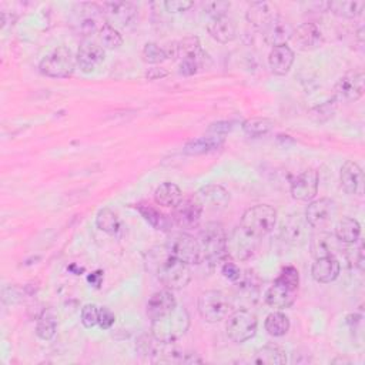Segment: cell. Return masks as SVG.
Here are the masks:
<instances>
[{
    "label": "cell",
    "instance_id": "6da1fadb",
    "mask_svg": "<svg viewBox=\"0 0 365 365\" xmlns=\"http://www.w3.org/2000/svg\"><path fill=\"white\" fill-rule=\"evenodd\" d=\"M148 267L154 271L158 281L168 289H181L191 279L188 264L168 252L167 247L148 254Z\"/></svg>",
    "mask_w": 365,
    "mask_h": 365
},
{
    "label": "cell",
    "instance_id": "7a4b0ae2",
    "mask_svg": "<svg viewBox=\"0 0 365 365\" xmlns=\"http://www.w3.org/2000/svg\"><path fill=\"white\" fill-rule=\"evenodd\" d=\"M190 328V315L184 307L177 305L173 311L151 319V334L161 344H173Z\"/></svg>",
    "mask_w": 365,
    "mask_h": 365
},
{
    "label": "cell",
    "instance_id": "3957f363",
    "mask_svg": "<svg viewBox=\"0 0 365 365\" xmlns=\"http://www.w3.org/2000/svg\"><path fill=\"white\" fill-rule=\"evenodd\" d=\"M277 222V210L272 205L268 204H257L254 207H250L241 218L240 230L252 237V238H261L271 232Z\"/></svg>",
    "mask_w": 365,
    "mask_h": 365
},
{
    "label": "cell",
    "instance_id": "277c9868",
    "mask_svg": "<svg viewBox=\"0 0 365 365\" xmlns=\"http://www.w3.org/2000/svg\"><path fill=\"white\" fill-rule=\"evenodd\" d=\"M200 244L204 259L211 264H221L228 257V237L225 228L220 222H207L200 231Z\"/></svg>",
    "mask_w": 365,
    "mask_h": 365
},
{
    "label": "cell",
    "instance_id": "5b68a950",
    "mask_svg": "<svg viewBox=\"0 0 365 365\" xmlns=\"http://www.w3.org/2000/svg\"><path fill=\"white\" fill-rule=\"evenodd\" d=\"M76 64V57L71 50L66 46H58L41 58L38 70L41 74L51 78H67L73 74Z\"/></svg>",
    "mask_w": 365,
    "mask_h": 365
},
{
    "label": "cell",
    "instance_id": "8992f818",
    "mask_svg": "<svg viewBox=\"0 0 365 365\" xmlns=\"http://www.w3.org/2000/svg\"><path fill=\"white\" fill-rule=\"evenodd\" d=\"M71 11V24L84 37H90L96 31L98 33L104 24L101 23V19H104L103 9L96 3H77Z\"/></svg>",
    "mask_w": 365,
    "mask_h": 365
},
{
    "label": "cell",
    "instance_id": "52a82bcc",
    "mask_svg": "<svg viewBox=\"0 0 365 365\" xmlns=\"http://www.w3.org/2000/svg\"><path fill=\"white\" fill-rule=\"evenodd\" d=\"M230 311L231 301L222 291L210 289L198 297V312L201 318L210 324L225 319Z\"/></svg>",
    "mask_w": 365,
    "mask_h": 365
},
{
    "label": "cell",
    "instance_id": "ba28073f",
    "mask_svg": "<svg viewBox=\"0 0 365 365\" xmlns=\"http://www.w3.org/2000/svg\"><path fill=\"white\" fill-rule=\"evenodd\" d=\"M167 250L175 258L181 259L188 265H197L204 259V252L200 241L187 232L174 234L168 240Z\"/></svg>",
    "mask_w": 365,
    "mask_h": 365
},
{
    "label": "cell",
    "instance_id": "9c48e42d",
    "mask_svg": "<svg viewBox=\"0 0 365 365\" xmlns=\"http://www.w3.org/2000/svg\"><path fill=\"white\" fill-rule=\"evenodd\" d=\"M257 328L258 319L255 314H252L248 309L234 311L225 322V331L228 338L237 344H242L251 339L255 335Z\"/></svg>",
    "mask_w": 365,
    "mask_h": 365
},
{
    "label": "cell",
    "instance_id": "30bf717a",
    "mask_svg": "<svg viewBox=\"0 0 365 365\" xmlns=\"http://www.w3.org/2000/svg\"><path fill=\"white\" fill-rule=\"evenodd\" d=\"M202 205L198 201V198L195 195L188 197V198H182L173 211L171 220L173 222L182 228V230H192L197 228L200 221H201V215H202Z\"/></svg>",
    "mask_w": 365,
    "mask_h": 365
},
{
    "label": "cell",
    "instance_id": "8fae6325",
    "mask_svg": "<svg viewBox=\"0 0 365 365\" xmlns=\"http://www.w3.org/2000/svg\"><path fill=\"white\" fill-rule=\"evenodd\" d=\"M336 215V204L331 198H319L308 204L305 210V221L315 230H325Z\"/></svg>",
    "mask_w": 365,
    "mask_h": 365
},
{
    "label": "cell",
    "instance_id": "7c38bea8",
    "mask_svg": "<svg viewBox=\"0 0 365 365\" xmlns=\"http://www.w3.org/2000/svg\"><path fill=\"white\" fill-rule=\"evenodd\" d=\"M364 84H365V74L362 70L346 73L336 81L334 87L335 100L342 103L356 101L364 94Z\"/></svg>",
    "mask_w": 365,
    "mask_h": 365
},
{
    "label": "cell",
    "instance_id": "4fadbf2b",
    "mask_svg": "<svg viewBox=\"0 0 365 365\" xmlns=\"http://www.w3.org/2000/svg\"><path fill=\"white\" fill-rule=\"evenodd\" d=\"M294 26L291 24L289 20H287L285 17L279 16V14H274L262 27V38L264 41L271 46V47H277V46H284L287 44L292 36H294Z\"/></svg>",
    "mask_w": 365,
    "mask_h": 365
},
{
    "label": "cell",
    "instance_id": "5bb4252c",
    "mask_svg": "<svg viewBox=\"0 0 365 365\" xmlns=\"http://www.w3.org/2000/svg\"><path fill=\"white\" fill-rule=\"evenodd\" d=\"M104 58H106L104 47L90 38L83 40L76 54V63L83 73L94 71L104 61Z\"/></svg>",
    "mask_w": 365,
    "mask_h": 365
},
{
    "label": "cell",
    "instance_id": "9a60e30c",
    "mask_svg": "<svg viewBox=\"0 0 365 365\" xmlns=\"http://www.w3.org/2000/svg\"><path fill=\"white\" fill-rule=\"evenodd\" d=\"M289 191L292 198L298 201H311L318 191V173L308 168L291 180Z\"/></svg>",
    "mask_w": 365,
    "mask_h": 365
},
{
    "label": "cell",
    "instance_id": "2e32d148",
    "mask_svg": "<svg viewBox=\"0 0 365 365\" xmlns=\"http://www.w3.org/2000/svg\"><path fill=\"white\" fill-rule=\"evenodd\" d=\"M106 23L113 27H125L135 16L137 9L130 1H106L101 6Z\"/></svg>",
    "mask_w": 365,
    "mask_h": 365
},
{
    "label": "cell",
    "instance_id": "e0dca14e",
    "mask_svg": "<svg viewBox=\"0 0 365 365\" xmlns=\"http://www.w3.org/2000/svg\"><path fill=\"white\" fill-rule=\"evenodd\" d=\"M297 291H298V288H294V287L282 282L281 279L275 278L272 285L267 289L264 298L269 307L282 309V308H288L294 304V301L297 298Z\"/></svg>",
    "mask_w": 365,
    "mask_h": 365
},
{
    "label": "cell",
    "instance_id": "ac0fdd59",
    "mask_svg": "<svg viewBox=\"0 0 365 365\" xmlns=\"http://www.w3.org/2000/svg\"><path fill=\"white\" fill-rule=\"evenodd\" d=\"M207 210H222L230 202V192L218 184H207L194 194Z\"/></svg>",
    "mask_w": 365,
    "mask_h": 365
},
{
    "label": "cell",
    "instance_id": "d6986e66",
    "mask_svg": "<svg viewBox=\"0 0 365 365\" xmlns=\"http://www.w3.org/2000/svg\"><path fill=\"white\" fill-rule=\"evenodd\" d=\"M292 38H294L297 47L302 51L315 50L324 41L322 31L315 23H302V24H299L294 30Z\"/></svg>",
    "mask_w": 365,
    "mask_h": 365
},
{
    "label": "cell",
    "instance_id": "ffe728a7",
    "mask_svg": "<svg viewBox=\"0 0 365 365\" xmlns=\"http://www.w3.org/2000/svg\"><path fill=\"white\" fill-rule=\"evenodd\" d=\"M341 241L338 238L327 231H319L311 237L309 241V250L311 255L317 258H325V257H336L339 252Z\"/></svg>",
    "mask_w": 365,
    "mask_h": 365
},
{
    "label": "cell",
    "instance_id": "44dd1931",
    "mask_svg": "<svg viewBox=\"0 0 365 365\" xmlns=\"http://www.w3.org/2000/svg\"><path fill=\"white\" fill-rule=\"evenodd\" d=\"M339 181L341 187L346 194H362L364 187V174L362 168L358 165V163L348 160L342 164L341 173H339Z\"/></svg>",
    "mask_w": 365,
    "mask_h": 365
},
{
    "label": "cell",
    "instance_id": "7402d4cb",
    "mask_svg": "<svg viewBox=\"0 0 365 365\" xmlns=\"http://www.w3.org/2000/svg\"><path fill=\"white\" fill-rule=\"evenodd\" d=\"M177 307V299L171 289H161L154 292L147 302V315L150 319H155L168 314Z\"/></svg>",
    "mask_w": 365,
    "mask_h": 365
},
{
    "label": "cell",
    "instance_id": "603a6c76",
    "mask_svg": "<svg viewBox=\"0 0 365 365\" xmlns=\"http://www.w3.org/2000/svg\"><path fill=\"white\" fill-rule=\"evenodd\" d=\"M207 31L214 40L220 43H230L237 36V26L231 17L220 16L207 21Z\"/></svg>",
    "mask_w": 365,
    "mask_h": 365
},
{
    "label": "cell",
    "instance_id": "cb8c5ba5",
    "mask_svg": "<svg viewBox=\"0 0 365 365\" xmlns=\"http://www.w3.org/2000/svg\"><path fill=\"white\" fill-rule=\"evenodd\" d=\"M341 272V264L336 257L317 258L311 267V275L317 282L328 284L338 278Z\"/></svg>",
    "mask_w": 365,
    "mask_h": 365
},
{
    "label": "cell",
    "instance_id": "d4e9b609",
    "mask_svg": "<svg viewBox=\"0 0 365 365\" xmlns=\"http://www.w3.org/2000/svg\"><path fill=\"white\" fill-rule=\"evenodd\" d=\"M295 54L292 48L287 44L272 47L268 54V64L274 74L277 76H285L294 63Z\"/></svg>",
    "mask_w": 365,
    "mask_h": 365
},
{
    "label": "cell",
    "instance_id": "484cf974",
    "mask_svg": "<svg viewBox=\"0 0 365 365\" xmlns=\"http://www.w3.org/2000/svg\"><path fill=\"white\" fill-rule=\"evenodd\" d=\"M224 145V137L218 134L211 135H202L190 140L182 147V153L187 155H200V154H208L212 153Z\"/></svg>",
    "mask_w": 365,
    "mask_h": 365
},
{
    "label": "cell",
    "instance_id": "4316f807",
    "mask_svg": "<svg viewBox=\"0 0 365 365\" xmlns=\"http://www.w3.org/2000/svg\"><path fill=\"white\" fill-rule=\"evenodd\" d=\"M307 228H308V222L305 221V218H301L298 214L291 215L287 221H284L281 228V235L285 242L298 245L305 241Z\"/></svg>",
    "mask_w": 365,
    "mask_h": 365
},
{
    "label": "cell",
    "instance_id": "83f0119b",
    "mask_svg": "<svg viewBox=\"0 0 365 365\" xmlns=\"http://www.w3.org/2000/svg\"><path fill=\"white\" fill-rule=\"evenodd\" d=\"M334 235L342 244H355L361 235V225L352 217H344L335 224Z\"/></svg>",
    "mask_w": 365,
    "mask_h": 365
},
{
    "label": "cell",
    "instance_id": "f1b7e54d",
    "mask_svg": "<svg viewBox=\"0 0 365 365\" xmlns=\"http://www.w3.org/2000/svg\"><path fill=\"white\" fill-rule=\"evenodd\" d=\"M154 200L158 205L174 208L182 200V192L177 184L167 181L155 188Z\"/></svg>",
    "mask_w": 365,
    "mask_h": 365
},
{
    "label": "cell",
    "instance_id": "f546056e",
    "mask_svg": "<svg viewBox=\"0 0 365 365\" xmlns=\"http://www.w3.org/2000/svg\"><path fill=\"white\" fill-rule=\"evenodd\" d=\"M327 6H328V10L338 17L355 19L359 14H362L365 1L364 0H335V1H329Z\"/></svg>",
    "mask_w": 365,
    "mask_h": 365
},
{
    "label": "cell",
    "instance_id": "4dcf8cb0",
    "mask_svg": "<svg viewBox=\"0 0 365 365\" xmlns=\"http://www.w3.org/2000/svg\"><path fill=\"white\" fill-rule=\"evenodd\" d=\"M252 362L259 365H282L287 362V355L277 345H265L254 354Z\"/></svg>",
    "mask_w": 365,
    "mask_h": 365
},
{
    "label": "cell",
    "instance_id": "1f68e13d",
    "mask_svg": "<svg viewBox=\"0 0 365 365\" xmlns=\"http://www.w3.org/2000/svg\"><path fill=\"white\" fill-rule=\"evenodd\" d=\"M57 331V317L53 309H44L40 317L37 318L36 324V334L43 341H50Z\"/></svg>",
    "mask_w": 365,
    "mask_h": 365
},
{
    "label": "cell",
    "instance_id": "d6a6232c",
    "mask_svg": "<svg viewBox=\"0 0 365 365\" xmlns=\"http://www.w3.org/2000/svg\"><path fill=\"white\" fill-rule=\"evenodd\" d=\"M274 16L272 7L267 1H257L251 3L248 10H247V20L255 26V27H262L271 17Z\"/></svg>",
    "mask_w": 365,
    "mask_h": 365
},
{
    "label": "cell",
    "instance_id": "836d02e7",
    "mask_svg": "<svg viewBox=\"0 0 365 365\" xmlns=\"http://www.w3.org/2000/svg\"><path fill=\"white\" fill-rule=\"evenodd\" d=\"M274 120L267 117H252L242 123V131L252 138L267 135L274 128Z\"/></svg>",
    "mask_w": 365,
    "mask_h": 365
},
{
    "label": "cell",
    "instance_id": "e575fe53",
    "mask_svg": "<svg viewBox=\"0 0 365 365\" xmlns=\"http://www.w3.org/2000/svg\"><path fill=\"white\" fill-rule=\"evenodd\" d=\"M289 318L279 311H274L267 315L264 328L271 336H282L289 331Z\"/></svg>",
    "mask_w": 365,
    "mask_h": 365
},
{
    "label": "cell",
    "instance_id": "d590c367",
    "mask_svg": "<svg viewBox=\"0 0 365 365\" xmlns=\"http://www.w3.org/2000/svg\"><path fill=\"white\" fill-rule=\"evenodd\" d=\"M96 225L98 230H101L103 232L106 234H110V235H114L118 232L120 230V221H118V217L117 214L108 208V207H104L101 210H98L97 215H96Z\"/></svg>",
    "mask_w": 365,
    "mask_h": 365
},
{
    "label": "cell",
    "instance_id": "8d00e7d4",
    "mask_svg": "<svg viewBox=\"0 0 365 365\" xmlns=\"http://www.w3.org/2000/svg\"><path fill=\"white\" fill-rule=\"evenodd\" d=\"M137 210L144 217V220L155 230H167L170 221H173V220L167 218L164 214H161L157 208L147 205V204H138Z\"/></svg>",
    "mask_w": 365,
    "mask_h": 365
},
{
    "label": "cell",
    "instance_id": "74e56055",
    "mask_svg": "<svg viewBox=\"0 0 365 365\" xmlns=\"http://www.w3.org/2000/svg\"><path fill=\"white\" fill-rule=\"evenodd\" d=\"M98 40H100V44L108 50L118 48L123 44L121 33L118 31V29L113 27L108 23H104L98 30Z\"/></svg>",
    "mask_w": 365,
    "mask_h": 365
},
{
    "label": "cell",
    "instance_id": "f35d334b",
    "mask_svg": "<svg viewBox=\"0 0 365 365\" xmlns=\"http://www.w3.org/2000/svg\"><path fill=\"white\" fill-rule=\"evenodd\" d=\"M161 342L157 341L154 338L153 334H143L137 338V342H135V349L140 355H144V356H148V355H154V354H158V345Z\"/></svg>",
    "mask_w": 365,
    "mask_h": 365
},
{
    "label": "cell",
    "instance_id": "ab89813d",
    "mask_svg": "<svg viewBox=\"0 0 365 365\" xmlns=\"http://www.w3.org/2000/svg\"><path fill=\"white\" fill-rule=\"evenodd\" d=\"M205 57H207V54L201 53V54L190 56V57H185V58L180 60V73L184 74V76L195 74L200 68H202Z\"/></svg>",
    "mask_w": 365,
    "mask_h": 365
},
{
    "label": "cell",
    "instance_id": "60d3db41",
    "mask_svg": "<svg viewBox=\"0 0 365 365\" xmlns=\"http://www.w3.org/2000/svg\"><path fill=\"white\" fill-rule=\"evenodd\" d=\"M141 56H143V60L150 64H158V63H163L164 60H167L164 47H160L155 43H147L143 48Z\"/></svg>",
    "mask_w": 365,
    "mask_h": 365
},
{
    "label": "cell",
    "instance_id": "b9f144b4",
    "mask_svg": "<svg viewBox=\"0 0 365 365\" xmlns=\"http://www.w3.org/2000/svg\"><path fill=\"white\" fill-rule=\"evenodd\" d=\"M228 9H230V3L221 1V0L205 1L202 4V11L208 16V20L214 19V17H220V16H227Z\"/></svg>",
    "mask_w": 365,
    "mask_h": 365
},
{
    "label": "cell",
    "instance_id": "7bdbcfd3",
    "mask_svg": "<svg viewBox=\"0 0 365 365\" xmlns=\"http://www.w3.org/2000/svg\"><path fill=\"white\" fill-rule=\"evenodd\" d=\"M100 308L96 304H86L81 308V322L86 328H91L98 324Z\"/></svg>",
    "mask_w": 365,
    "mask_h": 365
},
{
    "label": "cell",
    "instance_id": "ee69618b",
    "mask_svg": "<svg viewBox=\"0 0 365 365\" xmlns=\"http://www.w3.org/2000/svg\"><path fill=\"white\" fill-rule=\"evenodd\" d=\"M220 269H221V274L227 278V279H230V281H232V282H237L238 279H240V277H241V269H240V267L234 262V261H231V259H228V257L220 264Z\"/></svg>",
    "mask_w": 365,
    "mask_h": 365
},
{
    "label": "cell",
    "instance_id": "f6af8a7d",
    "mask_svg": "<svg viewBox=\"0 0 365 365\" xmlns=\"http://www.w3.org/2000/svg\"><path fill=\"white\" fill-rule=\"evenodd\" d=\"M194 6L192 1L188 0H168L164 3V7L167 11L170 13H181V11H187L188 9H191Z\"/></svg>",
    "mask_w": 365,
    "mask_h": 365
},
{
    "label": "cell",
    "instance_id": "bcb514c9",
    "mask_svg": "<svg viewBox=\"0 0 365 365\" xmlns=\"http://www.w3.org/2000/svg\"><path fill=\"white\" fill-rule=\"evenodd\" d=\"M115 322V315L106 307L100 308L98 311V324L101 329H110Z\"/></svg>",
    "mask_w": 365,
    "mask_h": 365
},
{
    "label": "cell",
    "instance_id": "7dc6e473",
    "mask_svg": "<svg viewBox=\"0 0 365 365\" xmlns=\"http://www.w3.org/2000/svg\"><path fill=\"white\" fill-rule=\"evenodd\" d=\"M231 130V123L228 121H218V123H214L210 125L208 131H211L212 134H218V135H222L225 133H228Z\"/></svg>",
    "mask_w": 365,
    "mask_h": 365
},
{
    "label": "cell",
    "instance_id": "c3c4849f",
    "mask_svg": "<svg viewBox=\"0 0 365 365\" xmlns=\"http://www.w3.org/2000/svg\"><path fill=\"white\" fill-rule=\"evenodd\" d=\"M167 76H168V71L163 67H151L145 73V77L148 80H160V78H164Z\"/></svg>",
    "mask_w": 365,
    "mask_h": 365
}]
</instances>
